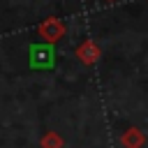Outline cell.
<instances>
[{"instance_id": "6da1fadb", "label": "cell", "mask_w": 148, "mask_h": 148, "mask_svg": "<svg viewBox=\"0 0 148 148\" xmlns=\"http://www.w3.org/2000/svg\"><path fill=\"white\" fill-rule=\"evenodd\" d=\"M146 134H143V130H139V127H127L123 134H120V146L123 148H143L146 146Z\"/></svg>"}, {"instance_id": "7a4b0ae2", "label": "cell", "mask_w": 148, "mask_h": 148, "mask_svg": "<svg viewBox=\"0 0 148 148\" xmlns=\"http://www.w3.org/2000/svg\"><path fill=\"white\" fill-rule=\"evenodd\" d=\"M39 35L46 39V42H58L62 35H65V28L58 18H46L42 25H39Z\"/></svg>"}, {"instance_id": "3957f363", "label": "cell", "mask_w": 148, "mask_h": 148, "mask_svg": "<svg viewBox=\"0 0 148 148\" xmlns=\"http://www.w3.org/2000/svg\"><path fill=\"white\" fill-rule=\"evenodd\" d=\"M39 148H65V139H62L58 132L49 130V132L42 134V139H39Z\"/></svg>"}, {"instance_id": "277c9868", "label": "cell", "mask_w": 148, "mask_h": 148, "mask_svg": "<svg viewBox=\"0 0 148 148\" xmlns=\"http://www.w3.org/2000/svg\"><path fill=\"white\" fill-rule=\"evenodd\" d=\"M76 56H79L86 65H90V62H95V60H97L99 51H97V46H95L92 42H86V44H81V46L76 49Z\"/></svg>"}, {"instance_id": "5b68a950", "label": "cell", "mask_w": 148, "mask_h": 148, "mask_svg": "<svg viewBox=\"0 0 148 148\" xmlns=\"http://www.w3.org/2000/svg\"><path fill=\"white\" fill-rule=\"evenodd\" d=\"M32 53H35L32 65H37V67H39V65H51V60H53V58H51L53 53H51L49 49H39V46H35V49H32Z\"/></svg>"}]
</instances>
